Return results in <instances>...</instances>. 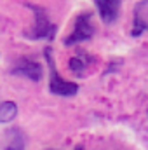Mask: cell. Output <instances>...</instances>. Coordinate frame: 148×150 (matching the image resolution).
Segmentation results:
<instances>
[{
	"instance_id": "5b68a950",
	"label": "cell",
	"mask_w": 148,
	"mask_h": 150,
	"mask_svg": "<svg viewBox=\"0 0 148 150\" xmlns=\"http://www.w3.org/2000/svg\"><path fill=\"white\" fill-rule=\"evenodd\" d=\"M94 2L99 11V16L105 23H113L117 19L122 0H94Z\"/></svg>"
},
{
	"instance_id": "9c48e42d",
	"label": "cell",
	"mask_w": 148,
	"mask_h": 150,
	"mask_svg": "<svg viewBox=\"0 0 148 150\" xmlns=\"http://www.w3.org/2000/svg\"><path fill=\"white\" fill-rule=\"evenodd\" d=\"M87 63H89V61H85L84 58H77V56H75V58L70 59V70L75 72V74H82V72L85 70Z\"/></svg>"
},
{
	"instance_id": "ba28073f",
	"label": "cell",
	"mask_w": 148,
	"mask_h": 150,
	"mask_svg": "<svg viewBox=\"0 0 148 150\" xmlns=\"http://www.w3.org/2000/svg\"><path fill=\"white\" fill-rule=\"evenodd\" d=\"M4 150H25V138L19 129H11V140L4 147Z\"/></svg>"
},
{
	"instance_id": "3957f363",
	"label": "cell",
	"mask_w": 148,
	"mask_h": 150,
	"mask_svg": "<svg viewBox=\"0 0 148 150\" xmlns=\"http://www.w3.org/2000/svg\"><path fill=\"white\" fill-rule=\"evenodd\" d=\"M91 14L89 12H84L80 16H77L75 19V28L73 32L70 33V37L65 40V45H73V44H80L84 40H89V38L94 35V26L91 23Z\"/></svg>"
},
{
	"instance_id": "30bf717a",
	"label": "cell",
	"mask_w": 148,
	"mask_h": 150,
	"mask_svg": "<svg viewBox=\"0 0 148 150\" xmlns=\"http://www.w3.org/2000/svg\"><path fill=\"white\" fill-rule=\"evenodd\" d=\"M75 150H84V149H82V147H77V149H75Z\"/></svg>"
},
{
	"instance_id": "277c9868",
	"label": "cell",
	"mask_w": 148,
	"mask_h": 150,
	"mask_svg": "<svg viewBox=\"0 0 148 150\" xmlns=\"http://www.w3.org/2000/svg\"><path fill=\"white\" fill-rule=\"evenodd\" d=\"M12 75H19V77H26L30 80H40L42 79V67L38 65L37 61L32 59H21L16 63V67L11 70Z\"/></svg>"
},
{
	"instance_id": "8992f818",
	"label": "cell",
	"mask_w": 148,
	"mask_h": 150,
	"mask_svg": "<svg viewBox=\"0 0 148 150\" xmlns=\"http://www.w3.org/2000/svg\"><path fill=\"white\" fill-rule=\"evenodd\" d=\"M147 9H148V0H141V2L136 5V9H134V26H132V32H131L132 37H140V35L148 28Z\"/></svg>"
},
{
	"instance_id": "52a82bcc",
	"label": "cell",
	"mask_w": 148,
	"mask_h": 150,
	"mask_svg": "<svg viewBox=\"0 0 148 150\" xmlns=\"http://www.w3.org/2000/svg\"><path fill=\"white\" fill-rule=\"evenodd\" d=\"M18 115V107L14 101H2L0 103V122H9Z\"/></svg>"
},
{
	"instance_id": "7a4b0ae2",
	"label": "cell",
	"mask_w": 148,
	"mask_h": 150,
	"mask_svg": "<svg viewBox=\"0 0 148 150\" xmlns=\"http://www.w3.org/2000/svg\"><path fill=\"white\" fill-rule=\"evenodd\" d=\"M26 7L32 9L33 14H35L33 26L28 30L26 37L33 38V40H38V38H49V40H52V38L56 37V30L58 28H56V25L51 23V19L47 18L45 11L42 7H38V5H32V4H28Z\"/></svg>"
},
{
	"instance_id": "6da1fadb",
	"label": "cell",
	"mask_w": 148,
	"mask_h": 150,
	"mask_svg": "<svg viewBox=\"0 0 148 150\" xmlns=\"http://www.w3.org/2000/svg\"><path fill=\"white\" fill-rule=\"evenodd\" d=\"M44 54H45V59H47V65H49V70H51L49 91L52 94H58V96H73V94H77L78 93V86L75 82H68V80H65V79L59 77L58 70H56V63H54L51 47H45Z\"/></svg>"
}]
</instances>
